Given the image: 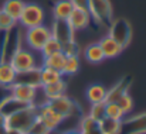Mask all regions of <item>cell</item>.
<instances>
[{"mask_svg": "<svg viewBox=\"0 0 146 134\" xmlns=\"http://www.w3.org/2000/svg\"><path fill=\"white\" fill-rule=\"evenodd\" d=\"M9 62L16 69V72H21L31 68H40L43 65V56L40 55V52L21 45L13 52Z\"/></svg>", "mask_w": 146, "mask_h": 134, "instance_id": "1", "label": "cell"}, {"mask_svg": "<svg viewBox=\"0 0 146 134\" xmlns=\"http://www.w3.org/2000/svg\"><path fill=\"white\" fill-rule=\"evenodd\" d=\"M37 106L36 104H29L16 113L6 116V129H14L26 133V130L37 120Z\"/></svg>", "mask_w": 146, "mask_h": 134, "instance_id": "2", "label": "cell"}, {"mask_svg": "<svg viewBox=\"0 0 146 134\" xmlns=\"http://www.w3.org/2000/svg\"><path fill=\"white\" fill-rule=\"evenodd\" d=\"M108 35L112 37L118 44L125 49L126 47H129V44L132 43V35H133L132 26L123 17L113 18L111 21V24L108 26Z\"/></svg>", "mask_w": 146, "mask_h": 134, "instance_id": "3", "label": "cell"}, {"mask_svg": "<svg viewBox=\"0 0 146 134\" xmlns=\"http://www.w3.org/2000/svg\"><path fill=\"white\" fill-rule=\"evenodd\" d=\"M88 13L95 24L104 27H108L113 20V9L111 0H90Z\"/></svg>", "mask_w": 146, "mask_h": 134, "instance_id": "4", "label": "cell"}, {"mask_svg": "<svg viewBox=\"0 0 146 134\" xmlns=\"http://www.w3.org/2000/svg\"><path fill=\"white\" fill-rule=\"evenodd\" d=\"M51 37V30L46 24H40L31 28H26L23 33V44L24 47L40 52L46 41Z\"/></svg>", "mask_w": 146, "mask_h": 134, "instance_id": "5", "label": "cell"}, {"mask_svg": "<svg viewBox=\"0 0 146 134\" xmlns=\"http://www.w3.org/2000/svg\"><path fill=\"white\" fill-rule=\"evenodd\" d=\"M46 13L44 9L37 3H24L23 11L17 20V24H20L21 28H31L40 24H44Z\"/></svg>", "mask_w": 146, "mask_h": 134, "instance_id": "6", "label": "cell"}, {"mask_svg": "<svg viewBox=\"0 0 146 134\" xmlns=\"http://www.w3.org/2000/svg\"><path fill=\"white\" fill-rule=\"evenodd\" d=\"M40 90L41 88H34V86H30V85H24V83H13L10 88H9V93L20 100V102H24L27 104H36L37 106V97L40 95Z\"/></svg>", "mask_w": 146, "mask_h": 134, "instance_id": "7", "label": "cell"}, {"mask_svg": "<svg viewBox=\"0 0 146 134\" xmlns=\"http://www.w3.org/2000/svg\"><path fill=\"white\" fill-rule=\"evenodd\" d=\"M47 104H48L50 107H52L57 113H60L65 120L81 113L80 106L72 99H70L67 95H64L61 97H57V99H52V100H48Z\"/></svg>", "mask_w": 146, "mask_h": 134, "instance_id": "8", "label": "cell"}, {"mask_svg": "<svg viewBox=\"0 0 146 134\" xmlns=\"http://www.w3.org/2000/svg\"><path fill=\"white\" fill-rule=\"evenodd\" d=\"M37 113H38L37 119L41 120L51 131H57L62 126V123L65 122V119L60 113H57L52 107H50L47 102L41 106H37Z\"/></svg>", "mask_w": 146, "mask_h": 134, "instance_id": "9", "label": "cell"}, {"mask_svg": "<svg viewBox=\"0 0 146 134\" xmlns=\"http://www.w3.org/2000/svg\"><path fill=\"white\" fill-rule=\"evenodd\" d=\"M51 37H54L55 40H58L61 44L68 43L75 40V33L71 28V26L68 24L67 20H52V26H51Z\"/></svg>", "mask_w": 146, "mask_h": 134, "instance_id": "10", "label": "cell"}, {"mask_svg": "<svg viewBox=\"0 0 146 134\" xmlns=\"http://www.w3.org/2000/svg\"><path fill=\"white\" fill-rule=\"evenodd\" d=\"M122 134H146V112L122 120Z\"/></svg>", "mask_w": 146, "mask_h": 134, "instance_id": "11", "label": "cell"}, {"mask_svg": "<svg viewBox=\"0 0 146 134\" xmlns=\"http://www.w3.org/2000/svg\"><path fill=\"white\" fill-rule=\"evenodd\" d=\"M68 24L71 26V28L74 30V33L85 30L90 24H91V16L87 10H80V9H74L72 13L70 14V17L67 18Z\"/></svg>", "mask_w": 146, "mask_h": 134, "instance_id": "12", "label": "cell"}, {"mask_svg": "<svg viewBox=\"0 0 146 134\" xmlns=\"http://www.w3.org/2000/svg\"><path fill=\"white\" fill-rule=\"evenodd\" d=\"M16 82L30 85V86H34V88H41V66L17 72Z\"/></svg>", "mask_w": 146, "mask_h": 134, "instance_id": "13", "label": "cell"}, {"mask_svg": "<svg viewBox=\"0 0 146 134\" xmlns=\"http://www.w3.org/2000/svg\"><path fill=\"white\" fill-rule=\"evenodd\" d=\"M98 44H99L102 52H104L105 59L116 58V56H119V55L122 54V51H123V48L118 44L112 37H109V35H104V37L98 41Z\"/></svg>", "mask_w": 146, "mask_h": 134, "instance_id": "14", "label": "cell"}, {"mask_svg": "<svg viewBox=\"0 0 146 134\" xmlns=\"http://www.w3.org/2000/svg\"><path fill=\"white\" fill-rule=\"evenodd\" d=\"M17 72L11 66L9 61H0V88L9 89L13 83H16Z\"/></svg>", "mask_w": 146, "mask_h": 134, "instance_id": "15", "label": "cell"}, {"mask_svg": "<svg viewBox=\"0 0 146 134\" xmlns=\"http://www.w3.org/2000/svg\"><path fill=\"white\" fill-rule=\"evenodd\" d=\"M131 88V81L129 78H125L119 82H116L115 85H112L109 89H106V96H105V103H115L119 96L125 92H128Z\"/></svg>", "mask_w": 146, "mask_h": 134, "instance_id": "16", "label": "cell"}, {"mask_svg": "<svg viewBox=\"0 0 146 134\" xmlns=\"http://www.w3.org/2000/svg\"><path fill=\"white\" fill-rule=\"evenodd\" d=\"M65 92H67V82L64 79H61V81H58V82H55L52 85L41 86V93H43L46 102L64 96Z\"/></svg>", "mask_w": 146, "mask_h": 134, "instance_id": "17", "label": "cell"}, {"mask_svg": "<svg viewBox=\"0 0 146 134\" xmlns=\"http://www.w3.org/2000/svg\"><path fill=\"white\" fill-rule=\"evenodd\" d=\"M26 106H29V104L24 103V102H20V100L14 99V97L9 93V95L4 96V97L1 99V102H0V112H1L4 116H10V114L16 113L17 110H20V109H23V107H26Z\"/></svg>", "mask_w": 146, "mask_h": 134, "instance_id": "18", "label": "cell"}, {"mask_svg": "<svg viewBox=\"0 0 146 134\" xmlns=\"http://www.w3.org/2000/svg\"><path fill=\"white\" fill-rule=\"evenodd\" d=\"M74 6L71 4L70 0H58L52 6V18L57 20H67L70 14L72 13Z\"/></svg>", "mask_w": 146, "mask_h": 134, "instance_id": "19", "label": "cell"}, {"mask_svg": "<svg viewBox=\"0 0 146 134\" xmlns=\"http://www.w3.org/2000/svg\"><path fill=\"white\" fill-rule=\"evenodd\" d=\"M101 134H122V120L104 117L98 122Z\"/></svg>", "mask_w": 146, "mask_h": 134, "instance_id": "20", "label": "cell"}, {"mask_svg": "<svg viewBox=\"0 0 146 134\" xmlns=\"http://www.w3.org/2000/svg\"><path fill=\"white\" fill-rule=\"evenodd\" d=\"M87 100L92 104V103H99V102H105V96H106V88L101 83H94L91 86H88V89L85 92Z\"/></svg>", "mask_w": 146, "mask_h": 134, "instance_id": "21", "label": "cell"}, {"mask_svg": "<svg viewBox=\"0 0 146 134\" xmlns=\"http://www.w3.org/2000/svg\"><path fill=\"white\" fill-rule=\"evenodd\" d=\"M61 79H64V75L61 74V71L52 69L48 66H41V86L52 85Z\"/></svg>", "mask_w": 146, "mask_h": 134, "instance_id": "22", "label": "cell"}, {"mask_svg": "<svg viewBox=\"0 0 146 134\" xmlns=\"http://www.w3.org/2000/svg\"><path fill=\"white\" fill-rule=\"evenodd\" d=\"M84 56L88 62L91 64H101L105 56H104V52L101 49V47L98 43H94V44H90L85 49H84Z\"/></svg>", "mask_w": 146, "mask_h": 134, "instance_id": "23", "label": "cell"}, {"mask_svg": "<svg viewBox=\"0 0 146 134\" xmlns=\"http://www.w3.org/2000/svg\"><path fill=\"white\" fill-rule=\"evenodd\" d=\"M78 130L81 131V134H101L99 127H98V122L91 119L88 114L81 116L80 123H78Z\"/></svg>", "mask_w": 146, "mask_h": 134, "instance_id": "24", "label": "cell"}, {"mask_svg": "<svg viewBox=\"0 0 146 134\" xmlns=\"http://www.w3.org/2000/svg\"><path fill=\"white\" fill-rule=\"evenodd\" d=\"M23 7H24V1L23 0H6L3 7H1V10L17 21L20 14H21V11H23Z\"/></svg>", "mask_w": 146, "mask_h": 134, "instance_id": "25", "label": "cell"}, {"mask_svg": "<svg viewBox=\"0 0 146 134\" xmlns=\"http://www.w3.org/2000/svg\"><path fill=\"white\" fill-rule=\"evenodd\" d=\"M65 59H67V56L62 54V51H60V52H55V54L50 55L47 58H43V65L41 66H48V68H52V69L61 71L62 66H64Z\"/></svg>", "mask_w": 146, "mask_h": 134, "instance_id": "26", "label": "cell"}, {"mask_svg": "<svg viewBox=\"0 0 146 134\" xmlns=\"http://www.w3.org/2000/svg\"><path fill=\"white\" fill-rule=\"evenodd\" d=\"M80 66H81L80 56H67V59L64 62V66L61 69V74L64 76H72L78 72Z\"/></svg>", "mask_w": 146, "mask_h": 134, "instance_id": "27", "label": "cell"}, {"mask_svg": "<svg viewBox=\"0 0 146 134\" xmlns=\"http://www.w3.org/2000/svg\"><path fill=\"white\" fill-rule=\"evenodd\" d=\"M61 48H62V44L58 40H55L54 37H50L48 40L46 41V44L43 45V48L40 49V55L43 58H47V56L55 54V52H60Z\"/></svg>", "mask_w": 146, "mask_h": 134, "instance_id": "28", "label": "cell"}, {"mask_svg": "<svg viewBox=\"0 0 146 134\" xmlns=\"http://www.w3.org/2000/svg\"><path fill=\"white\" fill-rule=\"evenodd\" d=\"M115 103L121 107V110H122L125 114H129V113L133 110V106H135V104H133V99H132L129 90L125 92V93H122V95L119 96V99H118Z\"/></svg>", "mask_w": 146, "mask_h": 134, "instance_id": "29", "label": "cell"}, {"mask_svg": "<svg viewBox=\"0 0 146 134\" xmlns=\"http://www.w3.org/2000/svg\"><path fill=\"white\" fill-rule=\"evenodd\" d=\"M105 117L115 119V120H123L126 114L121 110V107L116 103H105Z\"/></svg>", "mask_w": 146, "mask_h": 134, "instance_id": "30", "label": "cell"}, {"mask_svg": "<svg viewBox=\"0 0 146 134\" xmlns=\"http://www.w3.org/2000/svg\"><path fill=\"white\" fill-rule=\"evenodd\" d=\"M17 26V21L0 9V33H7Z\"/></svg>", "mask_w": 146, "mask_h": 134, "instance_id": "31", "label": "cell"}, {"mask_svg": "<svg viewBox=\"0 0 146 134\" xmlns=\"http://www.w3.org/2000/svg\"><path fill=\"white\" fill-rule=\"evenodd\" d=\"M88 116L91 119H94L95 122H99L105 117V102H99V103H92L91 109L88 112Z\"/></svg>", "mask_w": 146, "mask_h": 134, "instance_id": "32", "label": "cell"}, {"mask_svg": "<svg viewBox=\"0 0 146 134\" xmlns=\"http://www.w3.org/2000/svg\"><path fill=\"white\" fill-rule=\"evenodd\" d=\"M61 51H62V54H64L65 56H80V54H81V47L78 45V43H77L75 40H72V41L64 43Z\"/></svg>", "mask_w": 146, "mask_h": 134, "instance_id": "33", "label": "cell"}, {"mask_svg": "<svg viewBox=\"0 0 146 134\" xmlns=\"http://www.w3.org/2000/svg\"><path fill=\"white\" fill-rule=\"evenodd\" d=\"M54 131H51L48 127L41 122V120H36L27 130H26V133L24 134H52Z\"/></svg>", "mask_w": 146, "mask_h": 134, "instance_id": "34", "label": "cell"}, {"mask_svg": "<svg viewBox=\"0 0 146 134\" xmlns=\"http://www.w3.org/2000/svg\"><path fill=\"white\" fill-rule=\"evenodd\" d=\"M70 1L74 6V9H80V10H87L88 11V3H90V0H70Z\"/></svg>", "mask_w": 146, "mask_h": 134, "instance_id": "35", "label": "cell"}, {"mask_svg": "<svg viewBox=\"0 0 146 134\" xmlns=\"http://www.w3.org/2000/svg\"><path fill=\"white\" fill-rule=\"evenodd\" d=\"M6 134H24L23 131H20V130H14V129H7L6 130Z\"/></svg>", "mask_w": 146, "mask_h": 134, "instance_id": "36", "label": "cell"}, {"mask_svg": "<svg viewBox=\"0 0 146 134\" xmlns=\"http://www.w3.org/2000/svg\"><path fill=\"white\" fill-rule=\"evenodd\" d=\"M1 126H3V127H6V116L0 112V127H1Z\"/></svg>", "mask_w": 146, "mask_h": 134, "instance_id": "37", "label": "cell"}, {"mask_svg": "<svg viewBox=\"0 0 146 134\" xmlns=\"http://www.w3.org/2000/svg\"><path fill=\"white\" fill-rule=\"evenodd\" d=\"M62 134H81V131H80L78 129H71V130H67V131H64Z\"/></svg>", "mask_w": 146, "mask_h": 134, "instance_id": "38", "label": "cell"}, {"mask_svg": "<svg viewBox=\"0 0 146 134\" xmlns=\"http://www.w3.org/2000/svg\"><path fill=\"white\" fill-rule=\"evenodd\" d=\"M6 130H7V129L1 126V127H0V134H6Z\"/></svg>", "mask_w": 146, "mask_h": 134, "instance_id": "39", "label": "cell"}]
</instances>
